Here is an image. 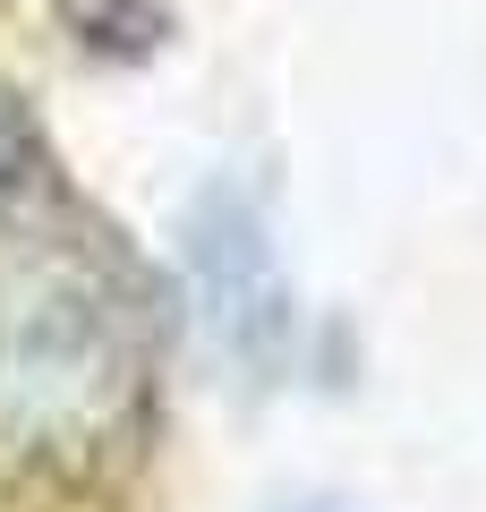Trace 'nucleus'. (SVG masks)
<instances>
[{"instance_id": "obj_1", "label": "nucleus", "mask_w": 486, "mask_h": 512, "mask_svg": "<svg viewBox=\"0 0 486 512\" xmlns=\"http://www.w3.org/2000/svg\"><path fill=\"white\" fill-rule=\"evenodd\" d=\"M137 350L120 308L77 274H26L0 291V461H69L120 427Z\"/></svg>"}]
</instances>
